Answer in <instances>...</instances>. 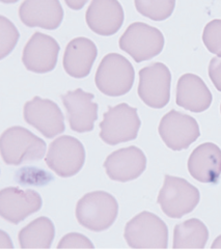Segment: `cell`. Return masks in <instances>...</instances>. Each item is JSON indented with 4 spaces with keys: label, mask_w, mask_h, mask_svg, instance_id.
<instances>
[{
    "label": "cell",
    "mask_w": 221,
    "mask_h": 250,
    "mask_svg": "<svg viewBox=\"0 0 221 250\" xmlns=\"http://www.w3.org/2000/svg\"><path fill=\"white\" fill-rule=\"evenodd\" d=\"M119 215L117 198L105 191H93L81 197L76 205V218L84 229L100 232L108 229Z\"/></svg>",
    "instance_id": "6da1fadb"
},
{
    "label": "cell",
    "mask_w": 221,
    "mask_h": 250,
    "mask_svg": "<svg viewBox=\"0 0 221 250\" xmlns=\"http://www.w3.org/2000/svg\"><path fill=\"white\" fill-rule=\"evenodd\" d=\"M46 143L29 130L22 127L6 129L0 138V151L3 162L7 165H20L43 159Z\"/></svg>",
    "instance_id": "7a4b0ae2"
},
{
    "label": "cell",
    "mask_w": 221,
    "mask_h": 250,
    "mask_svg": "<svg viewBox=\"0 0 221 250\" xmlns=\"http://www.w3.org/2000/svg\"><path fill=\"white\" fill-rule=\"evenodd\" d=\"M124 237L133 249H166L168 229L156 214L143 211L127 222Z\"/></svg>",
    "instance_id": "3957f363"
},
{
    "label": "cell",
    "mask_w": 221,
    "mask_h": 250,
    "mask_svg": "<svg viewBox=\"0 0 221 250\" xmlns=\"http://www.w3.org/2000/svg\"><path fill=\"white\" fill-rule=\"evenodd\" d=\"M201 201L200 190L185 179L166 174L157 197L162 212L167 217L180 219L191 213Z\"/></svg>",
    "instance_id": "277c9868"
},
{
    "label": "cell",
    "mask_w": 221,
    "mask_h": 250,
    "mask_svg": "<svg viewBox=\"0 0 221 250\" xmlns=\"http://www.w3.org/2000/svg\"><path fill=\"white\" fill-rule=\"evenodd\" d=\"M135 72L125 56L109 53L102 60L97 70L95 82L102 94L121 97L128 94L133 86Z\"/></svg>",
    "instance_id": "5b68a950"
},
{
    "label": "cell",
    "mask_w": 221,
    "mask_h": 250,
    "mask_svg": "<svg viewBox=\"0 0 221 250\" xmlns=\"http://www.w3.org/2000/svg\"><path fill=\"white\" fill-rule=\"evenodd\" d=\"M141 122L137 109L126 103L109 107L100 123V137L105 144L117 146L134 140L141 129Z\"/></svg>",
    "instance_id": "8992f818"
},
{
    "label": "cell",
    "mask_w": 221,
    "mask_h": 250,
    "mask_svg": "<svg viewBox=\"0 0 221 250\" xmlns=\"http://www.w3.org/2000/svg\"><path fill=\"white\" fill-rule=\"evenodd\" d=\"M119 45L136 62H141L152 60L162 52L164 37L159 29L142 22H135L121 37Z\"/></svg>",
    "instance_id": "52a82bcc"
},
{
    "label": "cell",
    "mask_w": 221,
    "mask_h": 250,
    "mask_svg": "<svg viewBox=\"0 0 221 250\" xmlns=\"http://www.w3.org/2000/svg\"><path fill=\"white\" fill-rule=\"evenodd\" d=\"M47 166L60 178H71L82 169L85 149L77 138L63 135L49 146L45 158Z\"/></svg>",
    "instance_id": "ba28073f"
},
{
    "label": "cell",
    "mask_w": 221,
    "mask_h": 250,
    "mask_svg": "<svg viewBox=\"0 0 221 250\" xmlns=\"http://www.w3.org/2000/svg\"><path fill=\"white\" fill-rule=\"evenodd\" d=\"M171 74L162 62H155L139 71L138 96L149 107L160 109L170 99Z\"/></svg>",
    "instance_id": "9c48e42d"
},
{
    "label": "cell",
    "mask_w": 221,
    "mask_h": 250,
    "mask_svg": "<svg viewBox=\"0 0 221 250\" xmlns=\"http://www.w3.org/2000/svg\"><path fill=\"white\" fill-rule=\"evenodd\" d=\"M159 134L167 147L179 152L195 143L201 136V131L198 122L192 116L171 110L162 118Z\"/></svg>",
    "instance_id": "30bf717a"
},
{
    "label": "cell",
    "mask_w": 221,
    "mask_h": 250,
    "mask_svg": "<svg viewBox=\"0 0 221 250\" xmlns=\"http://www.w3.org/2000/svg\"><path fill=\"white\" fill-rule=\"evenodd\" d=\"M24 120L46 138H53L64 132V116L55 102L35 97L24 106Z\"/></svg>",
    "instance_id": "8fae6325"
},
{
    "label": "cell",
    "mask_w": 221,
    "mask_h": 250,
    "mask_svg": "<svg viewBox=\"0 0 221 250\" xmlns=\"http://www.w3.org/2000/svg\"><path fill=\"white\" fill-rule=\"evenodd\" d=\"M43 199L35 190L6 187L0 191V215L5 221L19 224L42 209Z\"/></svg>",
    "instance_id": "7c38bea8"
},
{
    "label": "cell",
    "mask_w": 221,
    "mask_h": 250,
    "mask_svg": "<svg viewBox=\"0 0 221 250\" xmlns=\"http://www.w3.org/2000/svg\"><path fill=\"white\" fill-rule=\"evenodd\" d=\"M112 181L126 183L138 179L146 168V157L137 146L120 148L111 153L103 164Z\"/></svg>",
    "instance_id": "4fadbf2b"
},
{
    "label": "cell",
    "mask_w": 221,
    "mask_h": 250,
    "mask_svg": "<svg viewBox=\"0 0 221 250\" xmlns=\"http://www.w3.org/2000/svg\"><path fill=\"white\" fill-rule=\"evenodd\" d=\"M60 47L50 36L36 32L24 47L22 62L25 68L34 73L45 74L54 70Z\"/></svg>",
    "instance_id": "5bb4252c"
},
{
    "label": "cell",
    "mask_w": 221,
    "mask_h": 250,
    "mask_svg": "<svg viewBox=\"0 0 221 250\" xmlns=\"http://www.w3.org/2000/svg\"><path fill=\"white\" fill-rule=\"evenodd\" d=\"M94 95L81 88L68 91L61 96V101L67 109L70 127L77 133L94 130L98 120V104L94 103Z\"/></svg>",
    "instance_id": "9a60e30c"
},
{
    "label": "cell",
    "mask_w": 221,
    "mask_h": 250,
    "mask_svg": "<svg viewBox=\"0 0 221 250\" xmlns=\"http://www.w3.org/2000/svg\"><path fill=\"white\" fill-rule=\"evenodd\" d=\"M124 18V10L118 0H93L85 14L87 26L103 37L116 35Z\"/></svg>",
    "instance_id": "2e32d148"
},
{
    "label": "cell",
    "mask_w": 221,
    "mask_h": 250,
    "mask_svg": "<svg viewBox=\"0 0 221 250\" xmlns=\"http://www.w3.org/2000/svg\"><path fill=\"white\" fill-rule=\"evenodd\" d=\"M19 17L28 27L54 30L60 26L63 10L60 0H25L19 8Z\"/></svg>",
    "instance_id": "e0dca14e"
},
{
    "label": "cell",
    "mask_w": 221,
    "mask_h": 250,
    "mask_svg": "<svg viewBox=\"0 0 221 250\" xmlns=\"http://www.w3.org/2000/svg\"><path fill=\"white\" fill-rule=\"evenodd\" d=\"M188 171L191 177L203 184H215L221 176V149L206 143L193 149L188 159Z\"/></svg>",
    "instance_id": "ac0fdd59"
},
{
    "label": "cell",
    "mask_w": 221,
    "mask_h": 250,
    "mask_svg": "<svg viewBox=\"0 0 221 250\" xmlns=\"http://www.w3.org/2000/svg\"><path fill=\"white\" fill-rule=\"evenodd\" d=\"M98 49L92 40L76 38L68 44L63 54V69L73 78H85L92 71Z\"/></svg>",
    "instance_id": "d6986e66"
},
{
    "label": "cell",
    "mask_w": 221,
    "mask_h": 250,
    "mask_svg": "<svg viewBox=\"0 0 221 250\" xmlns=\"http://www.w3.org/2000/svg\"><path fill=\"white\" fill-rule=\"evenodd\" d=\"M212 94L202 79L194 74H185L177 85V104L191 112L206 111L212 104Z\"/></svg>",
    "instance_id": "ffe728a7"
},
{
    "label": "cell",
    "mask_w": 221,
    "mask_h": 250,
    "mask_svg": "<svg viewBox=\"0 0 221 250\" xmlns=\"http://www.w3.org/2000/svg\"><path fill=\"white\" fill-rule=\"evenodd\" d=\"M54 237V224L45 216L29 222L18 236L22 249H48L51 247Z\"/></svg>",
    "instance_id": "44dd1931"
},
{
    "label": "cell",
    "mask_w": 221,
    "mask_h": 250,
    "mask_svg": "<svg viewBox=\"0 0 221 250\" xmlns=\"http://www.w3.org/2000/svg\"><path fill=\"white\" fill-rule=\"evenodd\" d=\"M209 240V230L201 220L188 219L174 229V249H203Z\"/></svg>",
    "instance_id": "7402d4cb"
},
{
    "label": "cell",
    "mask_w": 221,
    "mask_h": 250,
    "mask_svg": "<svg viewBox=\"0 0 221 250\" xmlns=\"http://www.w3.org/2000/svg\"><path fill=\"white\" fill-rule=\"evenodd\" d=\"M139 14L154 21H163L173 15L176 0H134Z\"/></svg>",
    "instance_id": "603a6c76"
},
{
    "label": "cell",
    "mask_w": 221,
    "mask_h": 250,
    "mask_svg": "<svg viewBox=\"0 0 221 250\" xmlns=\"http://www.w3.org/2000/svg\"><path fill=\"white\" fill-rule=\"evenodd\" d=\"M202 42L209 51L221 57V20L209 22L202 32Z\"/></svg>",
    "instance_id": "cb8c5ba5"
},
{
    "label": "cell",
    "mask_w": 221,
    "mask_h": 250,
    "mask_svg": "<svg viewBox=\"0 0 221 250\" xmlns=\"http://www.w3.org/2000/svg\"><path fill=\"white\" fill-rule=\"evenodd\" d=\"M0 22H1V26H0V31H1V58H4L6 55H9L14 47L17 44L19 40V32L14 26V24L7 20L5 17H0Z\"/></svg>",
    "instance_id": "d4e9b609"
},
{
    "label": "cell",
    "mask_w": 221,
    "mask_h": 250,
    "mask_svg": "<svg viewBox=\"0 0 221 250\" xmlns=\"http://www.w3.org/2000/svg\"><path fill=\"white\" fill-rule=\"evenodd\" d=\"M59 249H94L93 242L86 236L79 232H70L63 236L59 245Z\"/></svg>",
    "instance_id": "484cf974"
},
{
    "label": "cell",
    "mask_w": 221,
    "mask_h": 250,
    "mask_svg": "<svg viewBox=\"0 0 221 250\" xmlns=\"http://www.w3.org/2000/svg\"><path fill=\"white\" fill-rule=\"evenodd\" d=\"M209 76L214 86L221 91V57L212 58L209 64Z\"/></svg>",
    "instance_id": "4316f807"
},
{
    "label": "cell",
    "mask_w": 221,
    "mask_h": 250,
    "mask_svg": "<svg viewBox=\"0 0 221 250\" xmlns=\"http://www.w3.org/2000/svg\"><path fill=\"white\" fill-rule=\"evenodd\" d=\"M13 243H12V240L9 237V235L6 234L4 230L0 231V248H13Z\"/></svg>",
    "instance_id": "83f0119b"
},
{
    "label": "cell",
    "mask_w": 221,
    "mask_h": 250,
    "mask_svg": "<svg viewBox=\"0 0 221 250\" xmlns=\"http://www.w3.org/2000/svg\"><path fill=\"white\" fill-rule=\"evenodd\" d=\"M64 1L72 10L79 11L87 3L88 0H64Z\"/></svg>",
    "instance_id": "f1b7e54d"
},
{
    "label": "cell",
    "mask_w": 221,
    "mask_h": 250,
    "mask_svg": "<svg viewBox=\"0 0 221 250\" xmlns=\"http://www.w3.org/2000/svg\"><path fill=\"white\" fill-rule=\"evenodd\" d=\"M211 248H212V249H221V235L218 236V237L214 240V242L212 243Z\"/></svg>",
    "instance_id": "f546056e"
},
{
    "label": "cell",
    "mask_w": 221,
    "mask_h": 250,
    "mask_svg": "<svg viewBox=\"0 0 221 250\" xmlns=\"http://www.w3.org/2000/svg\"><path fill=\"white\" fill-rule=\"evenodd\" d=\"M19 1V0H1L2 3H15Z\"/></svg>",
    "instance_id": "4dcf8cb0"
},
{
    "label": "cell",
    "mask_w": 221,
    "mask_h": 250,
    "mask_svg": "<svg viewBox=\"0 0 221 250\" xmlns=\"http://www.w3.org/2000/svg\"><path fill=\"white\" fill-rule=\"evenodd\" d=\"M220 112H221V105H220Z\"/></svg>",
    "instance_id": "1f68e13d"
}]
</instances>
